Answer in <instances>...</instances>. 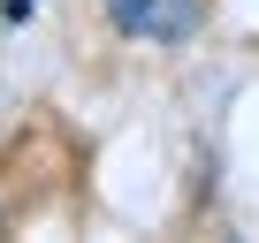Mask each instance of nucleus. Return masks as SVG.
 <instances>
[{
	"label": "nucleus",
	"mask_w": 259,
	"mask_h": 243,
	"mask_svg": "<svg viewBox=\"0 0 259 243\" xmlns=\"http://www.w3.org/2000/svg\"><path fill=\"white\" fill-rule=\"evenodd\" d=\"M99 8L122 38H145V46H183L206 23V0H99Z\"/></svg>",
	"instance_id": "nucleus-1"
},
{
	"label": "nucleus",
	"mask_w": 259,
	"mask_h": 243,
	"mask_svg": "<svg viewBox=\"0 0 259 243\" xmlns=\"http://www.w3.org/2000/svg\"><path fill=\"white\" fill-rule=\"evenodd\" d=\"M31 8H38V0H8V16H31Z\"/></svg>",
	"instance_id": "nucleus-2"
}]
</instances>
